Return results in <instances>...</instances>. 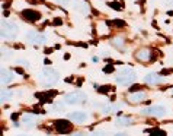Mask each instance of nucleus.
Returning <instances> with one entry per match:
<instances>
[{
    "label": "nucleus",
    "instance_id": "obj_1",
    "mask_svg": "<svg viewBox=\"0 0 173 136\" xmlns=\"http://www.w3.org/2000/svg\"><path fill=\"white\" fill-rule=\"evenodd\" d=\"M58 78H60V75H58V72L53 68H45L42 69V72L39 73V79L44 82V85H47V86H53L54 83L58 82Z\"/></svg>",
    "mask_w": 173,
    "mask_h": 136
},
{
    "label": "nucleus",
    "instance_id": "obj_2",
    "mask_svg": "<svg viewBox=\"0 0 173 136\" xmlns=\"http://www.w3.org/2000/svg\"><path fill=\"white\" fill-rule=\"evenodd\" d=\"M135 79V72L130 68H124L118 72V78H117V83L121 86H127L131 82H134Z\"/></svg>",
    "mask_w": 173,
    "mask_h": 136
},
{
    "label": "nucleus",
    "instance_id": "obj_3",
    "mask_svg": "<svg viewBox=\"0 0 173 136\" xmlns=\"http://www.w3.org/2000/svg\"><path fill=\"white\" fill-rule=\"evenodd\" d=\"M19 32V28L16 23L7 22V21H1V37L6 40H13Z\"/></svg>",
    "mask_w": 173,
    "mask_h": 136
},
{
    "label": "nucleus",
    "instance_id": "obj_4",
    "mask_svg": "<svg viewBox=\"0 0 173 136\" xmlns=\"http://www.w3.org/2000/svg\"><path fill=\"white\" fill-rule=\"evenodd\" d=\"M87 100V95L85 92H82V91H74V92H70V94H67L64 97V101L65 104H68V105H74V104H82V102H85Z\"/></svg>",
    "mask_w": 173,
    "mask_h": 136
},
{
    "label": "nucleus",
    "instance_id": "obj_5",
    "mask_svg": "<svg viewBox=\"0 0 173 136\" xmlns=\"http://www.w3.org/2000/svg\"><path fill=\"white\" fill-rule=\"evenodd\" d=\"M167 113V108H164L162 105H151L148 108H144L141 114L144 116H151V117H163L164 114Z\"/></svg>",
    "mask_w": 173,
    "mask_h": 136
},
{
    "label": "nucleus",
    "instance_id": "obj_6",
    "mask_svg": "<svg viewBox=\"0 0 173 136\" xmlns=\"http://www.w3.org/2000/svg\"><path fill=\"white\" fill-rule=\"evenodd\" d=\"M25 40L32 45H39V44H42V43H45L47 38H45V35L38 32V31H29L26 34V37H25Z\"/></svg>",
    "mask_w": 173,
    "mask_h": 136
},
{
    "label": "nucleus",
    "instance_id": "obj_7",
    "mask_svg": "<svg viewBox=\"0 0 173 136\" xmlns=\"http://www.w3.org/2000/svg\"><path fill=\"white\" fill-rule=\"evenodd\" d=\"M54 127H55V130H57L58 133H68V132L71 130L73 125H70V122H68V120L58 119V120H55V122H54Z\"/></svg>",
    "mask_w": 173,
    "mask_h": 136
},
{
    "label": "nucleus",
    "instance_id": "obj_8",
    "mask_svg": "<svg viewBox=\"0 0 173 136\" xmlns=\"http://www.w3.org/2000/svg\"><path fill=\"white\" fill-rule=\"evenodd\" d=\"M22 18L28 22H36V21H39L41 13L33 9H25V11H22Z\"/></svg>",
    "mask_w": 173,
    "mask_h": 136
},
{
    "label": "nucleus",
    "instance_id": "obj_9",
    "mask_svg": "<svg viewBox=\"0 0 173 136\" xmlns=\"http://www.w3.org/2000/svg\"><path fill=\"white\" fill-rule=\"evenodd\" d=\"M68 119L74 123H85L89 119V116L85 111H73V113H68Z\"/></svg>",
    "mask_w": 173,
    "mask_h": 136
},
{
    "label": "nucleus",
    "instance_id": "obj_10",
    "mask_svg": "<svg viewBox=\"0 0 173 136\" xmlns=\"http://www.w3.org/2000/svg\"><path fill=\"white\" fill-rule=\"evenodd\" d=\"M57 95V91H45V92H36L35 97L39 98L41 102H53V98Z\"/></svg>",
    "mask_w": 173,
    "mask_h": 136
},
{
    "label": "nucleus",
    "instance_id": "obj_11",
    "mask_svg": "<svg viewBox=\"0 0 173 136\" xmlns=\"http://www.w3.org/2000/svg\"><path fill=\"white\" fill-rule=\"evenodd\" d=\"M71 5H73V9L79 11L80 13H85V15L89 13V5H87L85 0H73Z\"/></svg>",
    "mask_w": 173,
    "mask_h": 136
},
{
    "label": "nucleus",
    "instance_id": "obj_12",
    "mask_svg": "<svg viewBox=\"0 0 173 136\" xmlns=\"http://www.w3.org/2000/svg\"><path fill=\"white\" fill-rule=\"evenodd\" d=\"M135 57H137V60H140V62H147V60H151L150 51H148L147 48H141V50H138V51L135 53Z\"/></svg>",
    "mask_w": 173,
    "mask_h": 136
},
{
    "label": "nucleus",
    "instance_id": "obj_13",
    "mask_svg": "<svg viewBox=\"0 0 173 136\" xmlns=\"http://www.w3.org/2000/svg\"><path fill=\"white\" fill-rule=\"evenodd\" d=\"M144 80H146V83H148V85H157V83H160L163 79L157 73H148V75L144 78Z\"/></svg>",
    "mask_w": 173,
    "mask_h": 136
},
{
    "label": "nucleus",
    "instance_id": "obj_14",
    "mask_svg": "<svg viewBox=\"0 0 173 136\" xmlns=\"http://www.w3.org/2000/svg\"><path fill=\"white\" fill-rule=\"evenodd\" d=\"M22 122L25 123L26 127H33L35 123H36V116H35V114H25V116L22 117Z\"/></svg>",
    "mask_w": 173,
    "mask_h": 136
},
{
    "label": "nucleus",
    "instance_id": "obj_15",
    "mask_svg": "<svg viewBox=\"0 0 173 136\" xmlns=\"http://www.w3.org/2000/svg\"><path fill=\"white\" fill-rule=\"evenodd\" d=\"M13 79V73L9 72L7 69H1V83H10Z\"/></svg>",
    "mask_w": 173,
    "mask_h": 136
},
{
    "label": "nucleus",
    "instance_id": "obj_16",
    "mask_svg": "<svg viewBox=\"0 0 173 136\" xmlns=\"http://www.w3.org/2000/svg\"><path fill=\"white\" fill-rule=\"evenodd\" d=\"M115 125L118 127H127V126L131 125V119H125V117H118L115 120Z\"/></svg>",
    "mask_w": 173,
    "mask_h": 136
},
{
    "label": "nucleus",
    "instance_id": "obj_17",
    "mask_svg": "<svg viewBox=\"0 0 173 136\" xmlns=\"http://www.w3.org/2000/svg\"><path fill=\"white\" fill-rule=\"evenodd\" d=\"M146 98V94L144 92H137V94H131L130 95V101L131 102H140Z\"/></svg>",
    "mask_w": 173,
    "mask_h": 136
},
{
    "label": "nucleus",
    "instance_id": "obj_18",
    "mask_svg": "<svg viewBox=\"0 0 173 136\" xmlns=\"http://www.w3.org/2000/svg\"><path fill=\"white\" fill-rule=\"evenodd\" d=\"M13 97V92L10 89H1V101L7 102Z\"/></svg>",
    "mask_w": 173,
    "mask_h": 136
},
{
    "label": "nucleus",
    "instance_id": "obj_19",
    "mask_svg": "<svg viewBox=\"0 0 173 136\" xmlns=\"http://www.w3.org/2000/svg\"><path fill=\"white\" fill-rule=\"evenodd\" d=\"M112 44L115 45L117 48H119L121 51L125 50V45H124V40H122V38H114V40H112Z\"/></svg>",
    "mask_w": 173,
    "mask_h": 136
},
{
    "label": "nucleus",
    "instance_id": "obj_20",
    "mask_svg": "<svg viewBox=\"0 0 173 136\" xmlns=\"http://www.w3.org/2000/svg\"><path fill=\"white\" fill-rule=\"evenodd\" d=\"M109 8H112L114 11H122L124 9V5L122 3H118V2H111V3H108Z\"/></svg>",
    "mask_w": 173,
    "mask_h": 136
},
{
    "label": "nucleus",
    "instance_id": "obj_21",
    "mask_svg": "<svg viewBox=\"0 0 173 136\" xmlns=\"http://www.w3.org/2000/svg\"><path fill=\"white\" fill-rule=\"evenodd\" d=\"M114 89L111 85H103V86H99L97 88V92L99 94H108V92H111V91Z\"/></svg>",
    "mask_w": 173,
    "mask_h": 136
},
{
    "label": "nucleus",
    "instance_id": "obj_22",
    "mask_svg": "<svg viewBox=\"0 0 173 136\" xmlns=\"http://www.w3.org/2000/svg\"><path fill=\"white\" fill-rule=\"evenodd\" d=\"M150 136H167V133L164 130H162V129H153Z\"/></svg>",
    "mask_w": 173,
    "mask_h": 136
},
{
    "label": "nucleus",
    "instance_id": "obj_23",
    "mask_svg": "<svg viewBox=\"0 0 173 136\" xmlns=\"http://www.w3.org/2000/svg\"><path fill=\"white\" fill-rule=\"evenodd\" d=\"M141 89V85H131L130 86V94H134V92H137V91Z\"/></svg>",
    "mask_w": 173,
    "mask_h": 136
},
{
    "label": "nucleus",
    "instance_id": "obj_24",
    "mask_svg": "<svg viewBox=\"0 0 173 136\" xmlns=\"http://www.w3.org/2000/svg\"><path fill=\"white\" fill-rule=\"evenodd\" d=\"M71 2L73 0H57V3L61 6H68V5H71Z\"/></svg>",
    "mask_w": 173,
    "mask_h": 136
},
{
    "label": "nucleus",
    "instance_id": "obj_25",
    "mask_svg": "<svg viewBox=\"0 0 173 136\" xmlns=\"http://www.w3.org/2000/svg\"><path fill=\"white\" fill-rule=\"evenodd\" d=\"M114 70H115V68H114V66H111V65H109V66H105V68H103V72H105V73H112Z\"/></svg>",
    "mask_w": 173,
    "mask_h": 136
},
{
    "label": "nucleus",
    "instance_id": "obj_26",
    "mask_svg": "<svg viewBox=\"0 0 173 136\" xmlns=\"http://www.w3.org/2000/svg\"><path fill=\"white\" fill-rule=\"evenodd\" d=\"M114 25H117V26H125V22L124 21H114Z\"/></svg>",
    "mask_w": 173,
    "mask_h": 136
},
{
    "label": "nucleus",
    "instance_id": "obj_27",
    "mask_svg": "<svg viewBox=\"0 0 173 136\" xmlns=\"http://www.w3.org/2000/svg\"><path fill=\"white\" fill-rule=\"evenodd\" d=\"M92 136H106V133L102 132V130H97V132H95V133H92Z\"/></svg>",
    "mask_w": 173,
    "mask_h": 136
},
{
    "label": "nucleus",
    "instance_id": "obj_28",
    "mask_svg": "<svg viewBox=\"0 0 173 136\" xmlns=\"http://www.w3.org/2000/svg\"><path fill=\"white\" fill-rule=\"evenodd\" d=\"M61 23H63V21H61L60 18H55V21L53 22V25H55V26H57V25H61Z\"/></svg>",
    "mask_w": 173,
    "mask_h": 136
},
{
    "label": "nucleus",
    "instance_id": "obj_29",
    "mask_svg": "<svg viewBox=\"0 0 173 136\" xmlns=\"http://www.w3.org/2000/svg\"><path fill=\"white\" fill-rule=\"evenodd\" d=\"M111 110H112L111 107H105V108L102 110V113H103V114H109V113H111Z\"/></svg>",
    "mask_w": 173,
    "mask_h": 136
},
{
    "label": "nucleus",
    "instance_id": "obj_30",
    "mask_svg": "<svg viewBox=\"0 0 173 136\" xmlns=\"http://www.w3.org/2000/svg\"><path fill=\"white\" fill-rule=\"evenodd\" d=\"M18 63H22V65H26V66H29V62H25V60H18Z\"/></svg>",
    "mask_w": 173,
    "mask_h": 136
},
{
    "label": "nucleus",
    "instance_id": "obj_31",
    "mask_svg": "<svg viewBox=\"0 0 173 136\" xmlns=\"http://www.w3.org/2000/svg\"><path fill=\"white\" fill-rule=\"evenodd\" d=\"M18 116H19L18 113H13V114H12V120H16V119H18Z\"/></svg>",
    "mask_w": 173,
    "mask_h": 136
},
{
    "label": "nucleus",
    "instance_id": "obj_32",
    "mask_svg": "<svg viewBox=\"0 0 173 136\" xmlns=\"http://www.w3.org/2000/svg\"><path fill=\"white\" fill-rule=\"evenodd\" d=\"M15 70H16V72H18V73H21V75H22V73H23V70H22L21 68H16V69H15Z\"/></svg>",
    "mask_w": 173,
    "mask_h": 136
},
{
    "label": "nucleus",
    "instance_id": "obj_33",
    "mask_svg": "<svg viewBox=\"0 0 173 136\" xmlns=\"http://www.w3.org/2000/svg\"><path fill=\"white\" fill-rule=\"evenodd\" d=\"M51 51H53V48H47V50H45V54H50Z\"/></svg>",
    "mask_w": 173,
    "mask_h": 136
},
{
    "label": "nucleus",
    "instance_id": "obj_34",
    "mask_svg": "<svg viewBox=\"0 0 173 136\" xmlns=\"http://www.w3.org/2000/svg\"><path fill=\"white\" fill-rule=\"evenodd\" d=\"M45 65H51V60H50V59H45Z\"/></svg>",
    "mask_w": 173,
    "mask_h": 136
},
{
    "label": "nucleus",
    "instance_id": "obj_35",
    "mask_svg": "<svg viewBox=\"0 0 173 136\" xmlns=\"http://www.w3.org/2000/svg\"><path fill=\"white\" fill-rule=\"evenodd\" d=\"M64 59H65V60H68V59H70V54H68V53H67V54H64Z\"/></svg>",
    "mask_w": 173,
    "mask_h": 136
},
{
    "label": "nucleus",
    "instance_id": "obj_36",
    "mask_svg": "<svg viewBox=\"0 0 173 136\" xmlns=\"http://www.w3.org/2000/svg\"><path fill=\"white\" fill-rule=\"evenodd\" d=\"M71 136H83V133H73Z\"/></svg>",
    "mask_w": 173,
    "mask_h": 136
},
{
    "label": "nucleus",
    "instance_id": "obj_37",
    "mask_svg": "<svg viewBox=\"0 0 173 136\" xmlns=\"http://www.w3.org/2000/svg\"><path fill=\"white\" fill-rule=\"evenodd\" d=\"M115 136H128V135H125V133H117Z\"/></svg>",
    "mask_w": 173,
    "mask_h": 136
},
{
    "label": "nucleus",
    "instance_id": "obj_38",
    "mask_svg": "<svg viewBox=\"0 0 173 136\" xmlns=\"http://www.w3.org/2000/svg\"><path fill=\"white\" fill-rule=\"evenodd\" d=\"M18 136H26V135H18Z\"/></svg>",
    "mask_w": 173,
    "mask_h": 136
}]
</instances>
